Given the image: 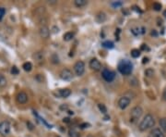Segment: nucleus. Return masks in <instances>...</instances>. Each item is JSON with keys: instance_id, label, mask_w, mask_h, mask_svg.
<instances>
[{"instance_id": "obj_1", "label": "nucleus", "mask_w": 166, "mask_h": 137, "mask_svg": "<svg viewBox=\"0 0 166 137\" xmlns=\"http://www.w3.org/2000/svg\"><path fill=\"white\" fill-rule=\"evenodd\" d=\"M155 125V119L154 117L150 114H148L146 115L143 120L141 121V122L139 123L138 125V129L139 131H141V132H145V131L149 130L152 127H154Z\"/></svg>"}, {"instance_id": "obj_2", "label": "nucleus", "mask_w": 166, "mask_h": 137, "mask_svg": "<svg viewBox=\"0 0 166 137\" xmlns=\"http://www.w3.org/2000/svg\"><path fill=\"white\" fill-rule=\"evenodd\" d=\"M118 71L123 75H130L133 71V64L130 60L123 59L118 63Z\"/></svg>"}, {"instance_id": "obj_3", "label": "nucleus", "mask_w": 166, "mask_h": 137, "mask_svg": "<svg viewBox=\"0 0 166 137\" xmlns=\"http://www.w3.org/2000/svg\"><path fill=\"white\" fill-rule=\"evenodd\" d=\"M143 113V109L140 108V107H135L133 108L131 110V113H130V122L131 123H136L141 117Z\"/></svg>"}, {"instance_id": "obj_4", "label": "nucleus", "mask_w": 166, "mask_h": 137, "mask_svg": "<svg viewBox=\"0 0 166 137\" xmlns=\"http://www.w3.org/2000/svg\"><path fill=\"white\" fill-rule=\"evenodd\" d=\"M74 71H75L76 75L82 76L83 73H84V71H85V63L81 60L77 61L74 65Z\"/></svg>"}, {"instance_id": "obj_5", "label": "nucleus", "mask_w": 166, "mask_h": 137, "mask_svg": "<svg viewBox=\"0 0 166 137\" xmlns=\"http://www.w3.org/2000/svg\"><path fill=\"white\" fill-rule=\"evenodd\" d=\"M10 133V123L9 121L0 122V134L2 136H7Z\"/></svg>"}, {"instance_id": "obj_6", "label": "nucleus", "mask_w": 166, "mask_h": 137, "mask_svg": "<svg viewBox=\"0 0 166 137\" xmlns=\"http://www.w3.org/2000/svg\"><path fill=\"white\" fill-rule=\"evenodd\" d=\"M101 76H103V78L106 81V82L111 83V82H113V81L114 80L116 74H114V71L108 70V68H104V70L103 71V72H101Z\"/></svg>"}, {"instance_id": "obj_7", "label": "nucleus", "mask_w": 166, "mask_h": 137, "mask_svg": "<svg viewBox=\"0 0 166 137\" xmlns=\"http://www.w3.org/2000/svg\"><path fill=\"white\" fill-rule=\"evenodd\" d=\"M60 78L64 81H70L73 78L72 71L68 70V68H64L60 72Z\"/></svg>"}, {"instance_id": "obj_8", "label": "nucleus", "mask_w": 166, "mask_h": 137, "mask_svg": "<svg viewBox=\"0 0 166 137\" xmlns=\"http://www.w3.org/2000/svg\"><path fill=\"white\" fill-rule=\"evenodd\" d=\"M130 98L126 97V96H122L119 100H118V107L121 109H126L130 104Z\"/></svg>"}, {"instance_id": "obj_9", "label": "nucleus", "mask_w": 166, "mask_h": 137, "mask_svg": "<svg viewBox=\"0 0 166 137\" xmlns=\"http://www.w3.org/2000/svg\"><path fill=\"white\" fill-rule=\"evenodd\" d=\"M90 68L94 71H99L101 68V64L97 59H92L90 61Z\"/></svg>"}, {"instance_id": "obj_10", "label": "nucleus", "mask_w": 166, "mask_h": 137, "mask_svg": "<svg viewBox=\"0 0 166 137\" xmlns=\"http://www.w3.org/2000/svg\"><path fill=\"white\" fill-rule=\"evenodd\" d=\"M16 99L18 104H26L28 101V95L25 92H20L17 95Z\"/></svg>"}, {"instance_id": "obj_11", "label": "nucleus", "mask_w": 166, "mask_h": 137, "mask_svg": "<svg viewBox=\"0 0 166 137\" xmlns=\"http://www.w3.org/2000/svg\"><path fill=\"white\" fill-rule=\"evenodd\" d=\"M40 35H41L42 38L47 39L48 37H49V35H50V30H49V28L47 26H45V25L41 27L40 28Z\"/></svg>"}, {"instance_id": "obj_12", "label": "nucleus", "mask_w": 166, "mask_h": 137, "mask_svg": "<svg viewBox=\"0 0 166 137\" xmlns=\"http://www.w3.org/2000/svg\"><path fill=\"white\" fill-rule=\"evenodd\" d=\"M149 137H165L162 131H161V129L159 128H154L153 130H151V132L149 134Z\"/></svg>"}, {"instance_id": "obj_13", "label": "nucleus", "mask_w": 166, "mask_h": 137, "mask_svg": "<svg viewBox=\"0 0 166 137\" xmlns=\"http://www.w3.org/2000/svg\"><path fill=\"white\" fill-rule=\"evenodd\" d=\"M70 95H71V91H70L68 88H65V89H60L59 90V96L63 98H67Z\"/></svg>"}, {"instance_id": "obj_14", "label": "nucleus", "mask_w": 166, "mask_h": 137, "mask_svg": "<svg viewBox=\"0 0 166 137\" xmlns=\"http://www.w3.org/2000/svg\"><path fill=\"white\" fill-rule=\"evenodd\" d=\"M74 35H75V34L73 32H67V33H66L65 34H64V36H63L64 41H67H67L72 40L74 38Z\"/></svg>"}, {"instance_id": "obj_15", "label": "nucleus", "mask_w": 166, "mask_h": 137, "mask_svg": "<svg viewBox=\"0 0 166 137\" xmlns=\"http://www.w3.org/2000/svg\"><path fill=\"white\" fill-rule=\"evenodd\" d=\"M7 83H8V81L6 79V77L2 75V74H0V89L5 88V87L7 86Z\"/></svg>"}, {"instance_id": "obj_16", "label": "nucleus", "mask_w": 166, "mask_h": 137, "mask_svg": "<svg viewBox=\"0 0 166 137\" xmlns=\"http://www.w3.org/2000/svg\"><path fill=\"white\" fill-rule=\"evenodd\" d=\"M75 6L77 8H82L88 4L87 0H75Z\"/></svg>"}, {"instance_id": "obj_17", "label": "nucleus", "mask_w": 166, "mask_h": 137, "mask_svg": "<svg viewBox=\"0 0 166 137\" xmlns=\"http://www.w3.org/2000/svg\"><path fill=\"white\" fill-rule=\"evenodd\" d=\"M34 58H35V59H36V61L38 62V63H40V64L43 63V59H43V55L42 53H40V52L36 53L34 55Z\"/></svg>"}, {"instance_id": "obj_18", "label": "nucleus", "mask_w": 166, "mask_h": 137, "mask_svg": "<svg viewBox=\"0 0 166 137\" xmlns=\"http://www.w3.org/2000/svg\"><path fill=\"white\" fill-rule=\"evenodd\" d=\"M96 20H97L98 22L101 23V22H104L106 20V16H105V14L104 13V12H100V13L96 16Z\"/></svg>"}, {"instance_id": "obj_19", "label": "nucleus", "mask_w": 166, "mask_h": 137, "mask_svg": "<svg viewBox=\"0 0 166 137\" xmlns=\"http://www.w3.org/2000/svg\"><path fill=\"white\" fill-rule=\"evenodd\" d=\"M68 135L69 137H80V134L78 131H76L75 129H70L68 131Z\"/></svg>"}, {"instance_id": "obj_20", "label": "nucleus", "mask_w": 166, "mask_h": 137, "mask_svg": "<svg viewBox=\"0 0 166 137\" xmlns=\"http://www.w3.org/2000/svg\"><path fill=\"white\" fill-rule=\"evenodd\" d=\"M22 68L25 71L29 72L31 71V68H33V64H31V62H25V63H23V65H22Z\"/></svg>"}, {"instance_id": "obj_21", "label": "nucleus", "mask_w": 166, "mask_h": 137, "mask_svg": "<svg viewBox=\"0 0 166 137\" xmlns=\"http://www.w3.org/2000/svg\"><path fill=\"white\" fill-rule=\"evenodd\" d=\"M103 46L107 48V49H112L114 47V43L112 41H104L103 43Z\"/></svg>"}, {"instance_id": "obj_22", "label": "nucleus", "mask_w": 166, "mask_h": 137, "mask_svg": "<svg viewBox=\"0 0 166 137\" xmlns=\"http://www.w3.org/2000/svg\"><path fill=\"white\" fill-rule=\"evenodd\" d=\"M160 123V127L163 131V132H166V118H162L159 121Z\"/></svg>"}, {"instance_id": "obj_23", "label": "nucleus", "mask_w": 166, "mask_h": 137, "mask_svg": "<svg viewBox=\"0 0 166 137\" xmlns=\"http://www.w3.org/2000/svg\"><path fill=\"white\" fill-rule=\"evenodd\" d=\"M140 56V50L138 49H132L131 50V57L134 59H137Z\"/></svg>"}, {"instance_id": "obj_24", "label": "nucleus", "mask_w": 166, "mask_h": 137, "mask_svg": "<svg viewBox=\"0 0 166 137\" xmlns=\"http://www.w3.org/2000/svg\"><path fill=\"white\" fill-rule=\"evenodd\" d=\"M98 108L103 114H106L107 113V108H106V107L104 104H98Z\"/></svg>"}, {"instance_id": "obj_25", "label": "nucleus", "mask_w": 166, "mask_h": 137, "mask_svg": "<svg viewBox=\"0 0 166 137\" xmlns=\"http://www.w3.org/2000/svg\"><path fill=\"white\" fill-rule=\"evenodd\" d=\"M153 9H154L155 11H160L162 9V4L161 3H158V2H155L153 3V6H152Z\"/></svg>"}, {"instance_id": "obj_26", "label": "nucleus", "mask_w": 166, "mask_h": 137, "mask_svg": "<svg viewBox=\"0 0 166 137\" xmlns=\"http://www.w3.org/2000/svg\"><path fill=\"white\" fill-rule=\"evenodd\" d=\"M145 75L148 77H152L154 75V71L151 70V68H148V70H146V71H145Z\"/></svg>"}, {"instance_id": "obj_27", "label": "nucleus", "mask_w": 166, "mask_h": 137, "mask_svg": "<svg viewBox=\"0 0 166 137\" xmlns=\"http://www.w3.org/2000/svg\"><path fill=\"white\" fill-rule=\"evenodd\" d=\"M20 71H18V68L16 67V66H13L11 68V74H13V75H18Z\"/></svg>"}, {"instance_id": "obj_28", "label": "nucleus", "mask_w": 166, "mask_h": 137, "mask_svg": "<svg viewBox=\"0 0 166 137\" xmlns=\"http://www.w3.org/2000/svg\"><path fill=\"white\" fill-rule=\"evenodd\" d=\"M5 14H6V9L4 8H0V21H2Z\"/></svg>"}, {"instance_id": "obj_29", "label": "nucleus", "mask_w": 166, "mask_h": 137, "mask_svg": "<svg viewBox=\"0 0 166 137\" xmlns=\"http://www.w3.org/2000/svg\"><path fill=\"white\" fill-rule=\"evenodd\" d=\"M122 2L121 1H119V2H114V3H112V6L114 8H118V7H120V6H122Z\"/></svg>"}, {"instance_id": "obj_30", "label": "nucleus", "mask_w": 166, "mask_h": 137, "mask_svg": "<svg viewBox=\"0 0 166 137\" xmlns=\"http://www.w3.org/2000/svg\"><path fill=\"white\" fill-rule=\"evenodd\" d=\"M141 50H144V51H150V48L148 47V46L145 45V44H143V45L141 46Z\"/></svg>"}, {"instance_id": "obj_31", "label": "nucleus", "mask_w": 166, "mask_h": 137, "mask_svg": "<svg viewBox=\"0 0 166 137\" xmlns=\"http://www.w3.org/2000/svg\"><path fill=\"white\" fill-rule=\"evenodd\" d=\"M88 127H90V124L89 123H82V124H80V128L81 129H84V128H88Z\"/></svg>"}, {"instance_id": "obj_32", "label": "nucleus", "mask_w": 166, "mask_h": 137, "mask_svg": "<svg viewBox=\"0 0 166 137\" xmlns=\"http://www.w3.org/2000/svg\"><path fill=\"white\" fill-rule=\"evenodd\" d=\"M132 33L135 34V35H138V34H139V29H138V28H135V29H133L132 30Z\"/></svg>"}, {"instance_id": "obj_33", "label": "nucleus", "mask_w": 166, "mask_h": 137, "mask_svg": "<svg viewBox=\"0 0 166 137\" xmlns=\"http://www.w3.org/2000/svg\"><path fill=\"white\" fill-rule=\"evenodd\" d=\"M120 33H121V31H120V29H117L116 30V40H119V34H120Z\"/></svg>"}, {"instance_id": "obj_34", "label": "nucleus", "mask_w": 166, "mask_h": 137, "mask_svg": "<svg viewBox=\"0 0 166 137\" xmlns=\"http://www.w3.org/2000/svg\"><path fill=\"white\" fill-rule=\"evenodd\" d=\"M150 35H151V36H154V37H157V36H158V33L156 32L155 30H152L151 33H150Z\"/></svg>"}, {"instance_id": "obj_35", "label": "nucleus", "mask_w": 166, "mask_h": 137, "mask_svg": "<svg viewBox=\"0 0 166 137\" xmlns=\"http://www.w3.org/2000/svg\"><path fill=\"white\" fill-rule=\"evenodd\" d=\"M133 10H135V11H137V12H139V13H141V10L139 9V8H138V7H136V6H134L133 7Z\"/></svg>"}, {"instance_id": "obj_36", "label": "nucleus", "mask_w": 166, "mask_h": 137, "mask_svg": "<svg viewBox=\"0 0 166 137\" xmlns=\"http://www.w3.org/2000/svg\"><path fill=\"white\" fill-rule=\"evenodd\" d=\"M148 62H149V59H148V58H144V59H143V60H142V63H143V64L148 63Z\"/></svg>"}, {"instance_id": "obj_37", "label": "nucleus", "mask_w": 166, "mask_h": 137, "mask_svg": "<svg viewBox=\"0 0 166 137\" xmlns=\"http://www.w3.org/2000/svg\"><path fill=\"white\" fill-rule=\"evenodd\" d=\"M162 97H163V99L166 101V88H165V90L163 91V94H162Z\"/></svg>"}, {"instance_id": "obj_38", "label": "nucleus", "mask_w": 166, "mask_h": 137, "mask_svg": "<svg viewBox=\"0 0 166 137\" xmlns=\"http://www.w3.org/2000/svg\"><path fill=\"white\" fill-rule=\"evenodd\" d=\"M63 121H64V122H69L70 121H69V119H68V118H65V119L63 120Z\"/></svg>"}, {"instance_id": "obj_39", "label": "nucleus", "mask_w": 166, "mask_h": 137, "mask_svg": "<svg viewBox=\"0 0 166 137\" xmlns=\"http://www.w3.org/2000/svg\"><path fill=\"white\" fill-rule=\"evenodd\" d=\"M163 16H164V18L166 19V10H164V11H163Z\"/></svg>"}, {"instance_id": "obj_40", "label": "nucleus", "mask_w": 166, "mask_h": 137, "mask_svg": "<svg viewBox=\"0 0 166 137\" xmlns=\"http://www.w3.org/2000/svg\"><path fill=\"white\" fill-rule=\"evenodd\" d=\"M87 137H93V136H92V135H88Z\"/></svg>"}, {"instance_id": "obj_41", "label": "nucleus", "mask_w": 166, "mask_h": 137, "mask_svg": "<svg viewBox=\"0 0 166 137\" xmlns=\"http://www.w3.org/2000/svg\"><path fill=\"white\" fill-rule=\"evenodd\" d=\"M57 137H60V136H57Z\"/></svg>"}]
</instances>
